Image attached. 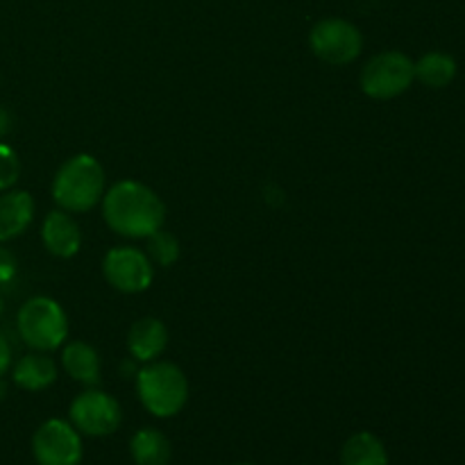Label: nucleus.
Listing matches in <instances>:
<instances>
[{
  "label": "nucleus",
  "mask_w": 465,
  "mask_h": 465,
  "mask_svg": "<svg viewBox=\"0 0 465 465\" xmlns=\"http://www.w3.org/2000/svg\"><path fill=\"white\" fill-rule=\"evenodd\" d=\"M103 216L116 234L127 239H148L162 230L166 207L150 186L125 180L103 195Z\"/></svg>",
  "instance_id": "obj_1"
},
{
  "label": "nucleus",
  "mask_w": 465,
  "mask_h": 465,
  "mask_svg": "<svg viewBox=\"0 0 465 465\" xmlns=\"http://www.w3.org/2000/svg\"><path fill=\"white\" fill-rule=\"evenodd\" d=\"M104 195V168L91 154H75L62 163L53 180V198L64 212L94 209Z\"/></svg>",
  "instance_id": "obj_2"
},
{
  "label": "nucleus",
  "mask_w": 465,
  "mask_h": 465,
  "mask_svg": "<svg viewBox=\"0 0 465 465\" xmlns=\"http://www.w3.org/2000/svg\"><path fill=\"white\" fill-rule=\"evenodd\" d=\"M136 395L154 418H173L189 400V381L175 363L150 361L136 372Z\"/></svg>",
  "instance_id": "obj_3"
},
{
  "label": "nucleus",
  "mask_w": 465,
  "mask_h": 465,
  "mask_svg": "<svg viewBox=\"0 0 465 465\" xmlns=\"http://www.w3.org/2000/svg\"><path fill=\"white\" fill-rule=\"evenodd\" d=\"M16 327L23 343L36 352L57 350L68 336V318L62 304L44 295L30 298L18 309Z\"/></svg>",
  "instance_id": "obj_4"
},
{
  "label": "nucleus",
  "mask_w": 465,
  "mask_h": 465,
  "mask_svg": "<svg viewBox=\"0 0 465 465\" xmlns=\"http://www.w3.org/2000/svg\"><path fill=\"white\" fill-rule=\"evenodd\" d=\"M416 80V64L400 50L375 54L361 71V91L368 98L391 100L402 95Z\"/></svg>",
  "instance_id": "obj_5"
},
{
  "label": "nucleus",
  "mask_w": 465,
  "mask_h": 465,
  "mask_svg": "<svg viewBox=\"0 0 465 465\" xmlns=\"http://www.w3.org/2000/svg\"><path fill=\"white\" fill-rule=\"evenodd\" d=\"M68 422L89 439H103L118 431L123 422V409L116 398L104 391L89 389L73 400L68 409Z\"/></svg>",
  "instance_id": "obj_6"
},
{
  "label": "nucleus",
  "mask_w": 465,
  "mask_h": 465,
  "mask_svg": "<svg viewBox=\"0 0 465 465\" xmlns=\"http://www.w3.org/2000/svg\"><path fill=\"white\" fill-rule=\"evenodd\" d=\"M32 457L36 465H80L84 457L82 434L68 420L50 418L32 436Z\"/></svg>",
  "instance_id": "obj_7"
},
{
  "label": "nucleus",
  "mask_w": 465,
  "mask_h": 465,
  "mask_svg": "<svg viewBox=\"0 0 465 465\" xmlns=\"http://www.w3.org/2000/svg\"><path fill=\"white\" fill-rule=\"evenodd\" d=\"M309 44L318 59L343 66L361 54L363 36L359 27L345 18H322L309 32Z\"/></svg>",
  "instance_id": "obj_8"
},
{
  "label": "nucleus",
  "mask_w": 465,
  "mask_h": 465,
  "mask_svg": "<svg viewBox=\"0 0 465 465\" xmlns=\"http://www.w3.org/2000/svg\"><path fill=\"white\" fill-rule=\"evenodd\" d=\"M104 280L121 293H143L153 284V263L139 248H114L103 262Z\"/></svg>",
  "instance_id": "obj_9"
},
{
  "label": "nucleus",
  "mask_w": 465,
  "mask_h": 465,
  "mask_svg": "<svg viewBox=\"0 0 465 465\" xmlns=\"http://www.w3.org/2000/svg\"><path fill=\"white\" fill-rule=\"evenodd\" d=\"M41 239H44L45 250L50 254L62 259L75 257L82 248L80 225L64 209H54L45 216L44 227H41Z\"/></svg>",
  "instance_id": "obj_10"
},
{
  "label": "nucleus",
  "mask_w": 465,
  "mask_h": 465,
  "mask_svg": "<svg viewBox=\"0 0 465 465\" xmlns=\"http://www.w3.org/2000/svg\"><path fill=\"white\" fill-rule=\"evenodd\" d=\"M35 221V200L27 191L9 189L0 195V243L21 236Z\"/></svg>",
  "instance_id": "obj_11"
},
{
  "label": "nucleus",
  "mask_w": 465,
  "mask_h": 465,
  "mask_svg": "<svg viewBox=\"0 0 465 465\" xmlns=\"http://www.w3.org/2000/svg\"><path fill=\"white\" fill-rule=\"evenodd\" d=\"M168 331L159 318H141L130 327L127 334V350L134 361L150 363L166 350Z\"/></svg>",
  "instance_id": "obj_12"
},
{
  "label": "nucleus",
  "mask_w": 465,
  "mask_h": 465,
  "mask_svg": "<svg viewBox=\"0 0 465 465\" xmlns=\"http://www.w3.org/2000/svg\"><path fill=\"white\" fill-rule=\"evenodd\" d=\"M12 380L18 389L36 393V391H44L50 384H54V380H57V366L44 352L25 354L14 366Z\"/></svg>",
  "instance_id": "obj_13"
},
{
  "label": "nucleus",
  "mask_w": 465,
  "mask_h": 465,
  "mask_svg": "<svg viewBox=\"0 0 465 465\" xmlns=\"http://www.w3.org/2000/svg\"><path fill=\"white\" fill-rule=\"evenodd\" d=\"M130 457L136 465H168L173 457L171 440L154 427H143L130 439Z\"/></svg>",
  "instance_id": "obj_14"
},
{
  "label": "nucleus",
  "mask_w": 465,
  "mask_h": 465,
  "mask_svg": "<svg viewBox=\"0 0 465 465\" xmlns=\"http://www.w3.org/2000/svg\"><path fill=\"white\" fill-rule=\"evenodd\" d=\"M62 366L68 375L84 386L100 384V357L91 345L73 341L64 348Z\"/></svg>",
  "instance_id": "obj_15"
},
{
  "label": "nucleus",
  "mask_w": 465,
  "mask_h": 465,
  "mask_svg": "<svg viewBox=\"0 0 465 465\" xmlns=\"http://www.w3.org/2000/svg\"><path fill=\"white\" fill-rule=\"evenodd\" d=\"M341 465H389V452L372 431H357L341 448Z\"/></svg>",
  "instance_id": "obj_16"
},
{
  "label": "nucleus",
  "mask_w": 465,
  "mask_h": 465,
  "mask_svg": "<svg viewBox=\"0 0 465 465\" xmlns=\"http://www.w3.org/2000/svg\"><path fill=\"white\" fill-rule=\"evenodd\" d=\"M454 77H457V62L452 54L431 50L416 62V80L430 89H445L452 84Z\"/></svg>",
  "instance_id": "obj_17"
},
{
  "label": "nucleus",
  "mask_w": 465,
  "mask_h": 465,
  "mask_svg": "<svg viewBox=\"0 0 465 465\" xmlns=\"http://www.w3.org/2000/svg\"><path fill=\"white\" fill-rule=\"evenodd\" d=\"M148 252L159 266H171L180 257V243H177V239L173 234L157 230L154 234L148 236Z\"/></svg>",
  "instance_id": "obj_18"
},
{
  "label": "nucleus",
  "mask_w": 465,
  "mask_h": 465,
  "mask_svg": "<svg viewBox=\"0 0 465 465\" xmlns=\"http://www.w3.org/2000/svg\"><path fill=\"white\" fill-rule=\"evenodd\" d=\"M21 175V162L12 145L0 143V193L14 189Z\"/></svg>",
  "instance_id": "obj_19"
},
{
  "label": "nucleus",
  "mask_w": 465,
  "mask_h": 465,
  "mask_svg": "<svg viewBox=\"0 0 465 465\" xmlns=\"http://www.w3.org/2000/svg\"><path fill=\"white\" fill-rule=\"evenodd\" d=\"M16 277V259L7 248L0 245V286L9 284Z\"/></svg>",
  "instance_id": "obj_20"
},
{
  "label": "nucleus",
  "mask_w": 465,
  "mask_h": 465,
  "mask_svg": "<svg viewBox=\"0 0 465 465\" xmlns=\"http://www.w3.org/2000/svg\"><path fill=\"white\" fill-rule=\"evenodd\" d=\"M9 366H12V348H9L7 339L0 334V377H5Z\"/></svg>",
  "instance_id": "obj_21"
},
{
  "label": "nucleus",
  "mask_w": 465,
  "mask_h": 465,
  "mask_svg": "<svg viewBox=\"0 0 465 465\" xmlns=\"http://www.w3.org/2000/svg\"><path fill=\"white\" fill-rule=\"evenodd\" d=\"M9 130H12V116H9L7 109L0 107V139H5Z\"/></svg>",
  "instance_id": "obj_22"
},
{
  "label": "nucleus",
  "mask_w": 465,
  "mask_h": 465,
  "mask_svg": "<svg viewBox=\"0 0 465 465\" xmlns=\"http://www.w3.org/2000/svg\"><path fill=\"white\" fill-rule=\"evenodd\" d=\"M5 395H7V384H5L3 377H0V400H5Z\"/></svg>",
  "instance_id": "obj_23"
},
{
  "label": "nucleus",
  "mask_w": 465,
  "mask_h": 465,
  "mask_svg": "<svg viewBox=\"0 0 465 465\" xmlns=\"http://www.w3.org/2000/svg\"><path fill=\"white\" fill-rule=\"evenodd\" d=\"M5 313V300H3V295H0V316H3Z\"/></svg>",
  "instance_id": "obj_24"
},
{
  "label": "nucleus",
  "mask_w": 465,
  "mask_h": 465,
  "mask_svg": "<svg viewBox=\"0 0 465 465\" xmlns=\"http://www.w3.org/2000/svg\"><path fill=\"white\" fill-rule=\"evenodd\" d=\"M232 465H254V463H232Z\"/></svg>",
  "instance_id": "obj_25"
}]
</instances>
